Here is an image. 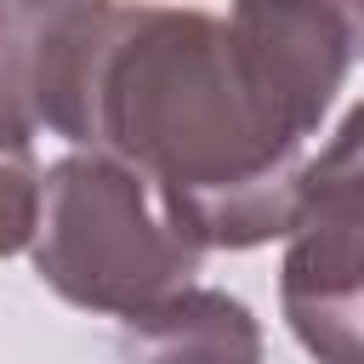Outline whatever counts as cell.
Wrapping results in <instances>:
<instances>
[{"mask_svg": "<svg viewBox=\"0 0 364 364\" xmlns=\"http://www.w3.org/2000/svg\"><path fill=\"white\" fill-rule=\"evenodd\" d=\"M28 108L34 131L131 165L199 250H256L301 210L313 154L262 114L210 11L108 0L40 17Z\"/></svg>", "mask_w": 364, "mask_h": 364, "instance_id": "1", "label": "cell"}, {"mask_svg": "<svg viewBox=\"0 0 364 364\" xmlns=\"http://www.w3.org/2000/svg\"><path fill=\"white\" fill-rule=\"evenodd\" d=\"M28 262L68 307L125 318L193 284L205 250L165 222L154 188L131 165L74 148L40 171Z\"/></svg>", "mask_w": 364, "mask_h": 364, "instance_id": "2", "label": "cell"}, {"mask_svg": "<svg viewBox=\"0 0 364 364\" xmlns=\"http://www.w3.org/2000/svg\"><path fill=\"white\" fill-rule=\"evenodd\" d=\"M364 171H358V114L341 119L324 154L307 159V193L290 222V250L279 267V301L296 341L318 364H364V273H358Z\"/></svg>", "mask_w": 364, "mask_h": 364, "instance_id": "3", "label": "cell"}, {"mask_svg": "<svg viewBox=\"0 0 364 364\" xmlns=\"http://www.w3.org/2000/svg\"><path fill=\"white\" fill-rule=\"evenodd\" d=\"M222 28L262 114L307 148L353 74L364 17L336 0H233Z\"/></svg>", "mask_w": 364, "mask_h": 364, "instance_id": "4", "label": "cell"}, {"mask_svg": "<svg viewBox=\"0 0 364 364\" xmlns=\"http://www.w3.org/2000/svg\"><path fill=\"white\" fill-rule=\"evenodd\" d=\"M119 364H262L256 313L205 284H182L119 318Z\"/></svg>", "mask_w": 364, "mask_h": 364, "instance_id": "5", "label": "cell"}, {"mask_svg": "<svg viewBox=\"0 0 364 364\" xmlns=\"http://www.w3.org/2000/svg\"><path fill=\"white\" fill-rule=\"evenodd\" d=\"M34 210H40V159H34V136H23V131H11V125L0 119V256L28 250Z\"/></svg>", "mask_w": 364, "mask_h": 364, "instance_id": "6", "label": "cell"}, {"mask_svg": "<svg viewBox=\"0 0 364 364\" xmlns=\"http://www.w3.org/2000/svg\"><path fill=\"white\" fill-rule=\"evenodd\" d=\"M34 34H40V17L17 0H0V119L23 136H34V108H28Z\"/></svg>", "mask_w": 364, "mask_h": 364, "instance_id": "7", "label": "cell"}, {"mask_svg": "<svg viewBox=\"0 0 364 364\" xmlns=\"http://www.w3.org/2000/svg\"><path fill=\"white\" fill-rule=\"evenodd\" d=\"M28 6L34 17H63V11H91V6H108V0H17Z\"/></svg>", "mask_w": 364, "mask_h": 364, "instance_id": "8", "label": "cell"}, {"mask_svg": "<svg viewBox=\"0 0 364 364\" xmlns=\"http://www.w3.org/2000/svg\"><path fill=\"white\" fill-rule=\"evenodd\" d=\"M336 6H347V11H358V17H364V0H336Z\"/></svg>", "mask_w": 364, "mask_h": 364, "instance_id": "9", "label": "cell"}]
</instances>
